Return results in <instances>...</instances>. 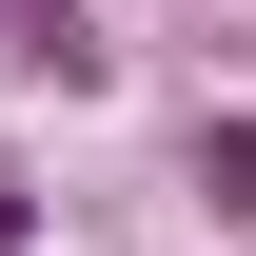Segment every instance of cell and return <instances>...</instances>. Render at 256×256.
Wrapping results in <instances>:
<instances>
[{
    "instance_id": "6da1fadb",
    "label": "cell",
    "mask_w": 256,
    "mask_h": 256,
    "mask_svg": "<svg viewBox=\"0 0 256 256\" xmlns=\"http://www.w3.org/2000/svg\"><path fill=\"white\" fill-rule=\"evenodd\" d=\"M197 197H217V217H256V118H197Z\"/></svg>"
},
{
    "instance_id": "7a4b0ae2",
    "label": "cell",
    "mask_w": 256,
    "mask_h": 256,
    "mask_svg": "<svg viewBox=\"0 0 256 256\" xmlns=\"http://www.w3.org/2000/svg\"><path fill=\"white\" fill-rule=\"evenodd\" d=\"M0 256H20V197H0Z\"/></svg>"
}]
</instances>
